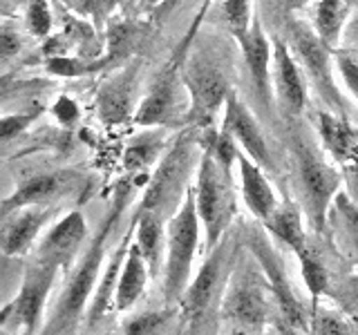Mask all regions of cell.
<instances>
[{
    "mask_svg": "<svg viewBox=\"0 0 358 335\" xmlns=\"http://www.w3.org/2000/svg\"><path fill=\"white\" fill-rule=\"evenodd\" d=\"M43 112H45L43 105H31L27 110L11 112V114L0 117V145H5L9 141L18 139L20 134H25L34 123L41 119Z\"/></svg>",
    "mask_w": 358,
    "mask_h": 335,
    "instance_id": "cell-33",
    "label": "cell"
},
{
    "mask_svg": "<svg viewBox=\"0 0 358 335\" xmlns=\"http://www.w3.org/2000/svg\"><path fill=\"white\" fill-rule=\"evenodd\" d=\"M121 0H81V11L92 18V25L101 29L112 18Z\"/></svg>",
    "mask_w": 358,
    "mask_h": 335,
    "instance_id": "cell-40",
    "label": "cell"
},
{
    "mask_svg": "<svg viewBox=\"0 0 358 335\" xmlns=\"http://www.w3.org/2000/svg\"><path fill=\"white\" fill-rule=\"evenodd\" d=\"M352 286H354V290H356V293H358V273L352 277Z\"/></svg>",
    "mask_w": 358,
    "mask_h": 335,
    "instance_id": "cell-48",
    "label": "cell"
},
{
    "mask_svg": "<svg viewBox=\"0 0 358 335\" xmlns=\"http://www.w3.org/2000/svg\"><path fill=\"white\" fill-rule=\"evenodd\" d=\"M132 239H134V223H130V230L123 234L121 241L115 246V251H112V255L108 257V264L103 266V271H101V277H99L92 299H90L87 313H85L87 329L99 324L112 308H115V293H117L119 273L123 268V262H126V257H128Z\"/></svg>",
    "mask_w": 358,
    "mask_h": 335,
    "instance_id": "cell-20",
    "label": "cell"
},
{
    "mask_svg": "<svg viewBox=\"0 0 358 335\" xmlns=\"http://www.w3.org/2000/svg\"><path fill=\"white\" fill-rule=\"evenodd\" d=\"M220 16L224 20V25L229 27V31L235 38L244 36L249 31L253 22V3L251 0H222Z\"/></svg>",
    "mask_w": 358,
    "mask_h": 335,
    "instance_id": "cell-34",
    "label": "cell"
},
{
    "mask_svg": "<svg viewBox=\"0 0 358 335\" xmlns=\"http://www.w3.org/2000/svg\"><path fill=\"white\" fill-rule=\"evenodd\" d=\"M164 145L159 139H139L128 145L126 154H123V165L128 172H143L148 170L152 163H159L164 156Z\"/></svg>",
    "mask_w": 358,
    "mask_h": 335,
    "instance_id": "cell-31",
    "label": "cell"
},
{
    "mask_svg": "<svg viewBox=\"0 0 358 335\" xmlns=\"http://www.w3.org/2000/svg\"><path fill=\"white\" fill-rule=\"evenodd\" d=\"M334 67L338 72L343 85L347 87V92L358 103V54L347 47L334 50Z\"/></svg>",
    "mask_w": 358,
    "mask_h": 335,
    "instance_id": "cell-35",
    "label": "cell"
},
{
    "mask_svg": "<svg viewBox=\"0 0 358 335\" xmlns=\"http://www.w3.org/2000/svg\"><path fill=\"white\" fill-rule=\"evenodd\" d=\"M188 107L190 98L182 78V70L173 61L155 76V81L148 87V94L141 98V103L134 110L132 123L141 128L186 123Z\"/></svg>",
    "mask_w": 358,
    "mask_h": 335,
    "instance_id": "cell-9",
    "label": "cell"
},
{
    "mask_svg": "<svg viewBox=\"0 0 358 335\" xmlns=\"http://www.w3.org/2000/svg\"><path fill=\"white\" fill-rule=\"evenodd\" d=\"M324 230L329 232L334 248L347 262L358 266V201L347 190H341L334 197Z\"/></svg>",
    "mask_w": 358,
    "mask_h": 335,
    "instance_id": "cell-21",
    "label": "cell"
},
{
    "mask_svg": "<svg viewBox=\"0 0 358 335\" xmlns=\"http://www.w3.org/2000/svg\"><path fill=\"white\" fill-rule=\"evenodd\" d=\"M54 212V206H27L5 215L0 223V251L7 257H25L31 253Z\"/></svg>",
    "mask_w": 358,
    "mask_h": 335,
    "instance_id": "cell-16",
    "label": "cell"
},
{
    "mask_svg": "<svg viewBox=\"0 0 358 335\" xmlns=\"http://www.w3.org/2000/svg\"><path fill=\"white\" fill-rule=\"evenodd\" d=\"M193 190L201 232H204V248L208 253L222 241L235 215L233 172H227L213 159L210 152L201 150Z\"/></svg>",
    "mask_w": 358,
    "mask_h": 335,
    "instance_id": "cell-4",
    "label": "cell"
},
{
    "mask_svg": "<svg viewBox=\"0 0 358 335\" xmlns=\"http://www.w3.org/2000/svg\"><path fill=\"white\" fill-rule=\"evenodd\" d=\"M137 76H139V65L132 63L123 67L121 72L110 76L108 81L99 87L94 107L101 123L106 126H121L134 117V87H137Z\"/></svg>",
    "mask_w": 358,
    "mask_h": 335,
    "instance_id": "cell-18",
    "label": "cell"
},
{
    "mask_svg": "<svg viewBox=\"0 0 358 335\" xmlns=\"http://www.w3.org/2000/svg\"><path fill=\"white\" fill-rule=\"evenodd\" d=\"M305 212L296 201H280L278 208L268 215L264 221H260L268 234H273L278 241H282L289 251H294L296 260H302L311 253L307 232H305Z\"/></svg>",
    "mask_w": 358,
    "mask_h": 335,
    "instance_id": "cell-24",
    "label": "cell"
},
{
    "mask_svg": "<svg viewBox=\"0 0 358 335\" xmlns=\"http://www.w3.org/2000/svg\"><path fill=\"white\" fill-rule=\"evenodd\" d=\"M316 130L324 152L331 156V161L345 168L358 152V128L345 114L329 110H320L316 114Z\"/></svg>",
    "mask_w": 358,
    "mask_h": 335,
    "instance_id": "cell-22",
    "label": "cell"
},
{
    "mask_svg": "<svg viewBox=\"0 0 358 335\" xmlns=\"http://www.w3.org/2000/svg\"><path fill=\"white\" fill-rule=\"evenodd\" d=\"M72 181L74 174L67 170L41 172L22 179L3 199V204H0V217L27 206H52L61 195H65V190L72 186Z\"/></svg>",
    "mask_w": 358,
    "mask_h": 335,
    "instance_id": "cell-19",
    "label": "cell"
},
{
    "mask_svg": "<svg viewBox=\"0 0 358 335\" xmlns=\"http://www.w3.org/2000/svg\"><path fill=\"white\" fill-rule=\"evenodd\" d=\"M41 85H45V83L38 81V78H18L14 72H7L0 76V103L14 98L22 92H31V89H36Z\"/></svg>",
    "mask_w": 358,
    "mask_h": 335,
    "instance_id": "cell-38",
    "label": "cell"
},
{
    "mask_svg": "<svg viewBox=\"0 0 358 335\" xmlns=\"http://www.w3.org/2000/svg\"><path fill=\"white\" fill-rule=\"evenodd\" d=\"M134 223V244L143 255L145 264L150 268V275L157 277L164 271L166 257V219L152 210H137L132 219Z\"/></svg>",
    "mask_w": 358,
    "mask_h": 335,
    "instance_id": "cell-25",
    "label": "cell"
},
{
    "mask_svg": "<svg viewBox=\"0 0 358 335\" xmlns=\"http://www.w3.org/2000/svg\"><path fill=\"white\" fill-rule=\"evenodd\" d=\"M309 335H352V327L343 315L331 311H311Z\"/></svg>",
    "mask_w": 358,
    "mask_h": 335,
    "instance_id": "cell-37",
    "label": "cell"
},
{
    "mask_svg": "<svg viewBox=\"0 0 358 335\" xmlns=\"http://www.w3.org/2000/svg\"><path fill=\"white\" fill-rule=\"evenodd\" d=\"M25 18V27L34 38L45 40L52 36L54 29V14L50 7V0H18Z\"/></svg>",
    "mask_w": 358,
    "mask_h": 335,
    "instance_id": "cell-30",
    "label": "cell"
},
{
    "mask_svg": "<svg viewBox=\"0 0 358 335\" xmlns=\"http://www.w3.org/2000/svg\"><path fill=\"white\" fill-rule=\"evenodd\" d=\"M171 315H173L171 308L150 311V313H141V315H134V318L123 322V335H157Z\"/></svg>",
    "mask_w": 358,
    "mask_h": 335,
    "instance_id": "cell-36",
    "label": "cell"
},
{
    "mask_svg": "<svg viewBox=\"0 0 358 335\" xmlns=\"http://www.w3.org/2000/svg\"><path fill=\"white\" fill-rule=\"evenodd\" d=\"M289 47L296 56L302 74L307 83L316 89L318 96L324 100L329 112H345V98L343 92L336 85V67H334V50L327 47L313 27L305 25L300 20L289 22Z\"/></svg>",
    "mask_w": 358,
    "mask_h": 335,
    "instance_id": "cell-6",
    "label": "cell"
},
{
    "mask_svg": "<svg viewBox=\"0 0 358 335\" xmlns=\"http://www.w3.org/2000/svg\"><path fill=\"white\" fill-rule=\"evenodd\" d=\"M150 277H152L150 268L145 264L143 255L139 253L137 244L132 239L128 257H126V262H123V268L119 273L117 293H115V311L126 313L137 304L150 284Z\"/></svg>",
    "mask_w": 358,
    "mask_h": 335,
    "instance_id": "cell-26",
    "label": "cell"
},
{
    "mask_svg": "<svg viewBox=\"0 0 358 335\" xmlns=\"http://www.w3.org/2000/svg\"><path fill=\"white\" fill-rule=\"evenodd\" d=\"M343 172L347 174V179H350V186H352L347 193H350L358 201V152H356L354 159L343 168Z\"/></svg>",
    "mask_w": 358,
    "mask_h": 335,
    "instance_id": "cell-44",
    "label": "cell"
},
{
    "mask_svg": "<svg viewBox=\"0 0 358 335\" xmlns=\"http://www.w3.org/2000/svg\"><path fill=\"white\" fill-rule=\"evenodd\" d=\"M296 165L298 188L302 195V212H307L313 230L324 232L329 206L334 197L343 190V174L338 168L324 161L309 145H298L296 148Z\"/></svg>",
    "mask_w": 358,
    "mask_h": 335,
    "instance_id": "cell-7",
    "label": "cell"
},
{
    "mask_svg": "<svg viewBox=\"0 0 358 335\" xmlns=\"http://www.w3.org/2000/svg\"><path fill=\"white\" fill-rule=\"evenodd\" d=\"M141 38V27L134 20H117L108 27V52L106 59L110 67L126 63Z\"/></svg>",
    "mask_w": 358,
    "mask_h": 335,
    "instance_id": "cell-28",
    "label": "cell"
},
{
    "mask_svg": "<svg viewBox=\"0 0 358 335\" xmlns=\"http://www.w3.org/2000/svg\"><path fill=\"white\" fill-rule=\"evenodd\" d=\"M20 50H22V40L18 36V31H14L11 27L0 29V63L11 61L14 56L20 54Z\"/></svg>",
    "mask_w": 358,
    "mask_h": 335,
    "instance_id": "cell-41",
    "label": "cell"
},
{
    "mask_svg": "<svg viewBox=\"0 0 358 335\" xmlns=\"http://www.w3.org/2000/svg\"><path fill=\"white\" fill-rule=\"evenodd\" d=\"M244 67L249 72V81L255 92L257 103L262 110L273 107V85H271V63H273V47L266 38L262 22L253 18L249 31L238 38Z\"/></svg>",
    "mask_w": 358,
    "mask_h": 335,
    "instance_id": "cell-15",
    "label": "cell"
},
{
    "mask_svg": "<svg viewBox=\"0 0 358 335\" xmlns=\"http://www.w3.org/2000/svg\"><path fill=\"white\" fill-rule=\"evenodd\" d=\"M229 266V241L227 234L222 237V241L206 253V260L197 271V275L190 279L188 288L184 290L182 299H179V308L182 315L195 324L206 315L210 304L215 302L222 284H227L229 279L224 277V268Z\"/></svg>",
    "mask_w": 358,
    "mask_h": 335,
    "instance_id": "cell-12",
    "label": "cell"
},
{
    "mask_svg": "<svg viewBox=\"0 0 358 335\" xmlns=\"http://www.w3.org/2000/svg\"><path fill=\"white\" fill-rule=\"evenodd\" d=\"M271 85L282 114L289 119L300 117L307 107V78L302 74L296 56L291 54L289 43L282 38L273 40Z\"/></svg>",
    "mask_w": 358,
    "mask_h": 335,
    "instance_id": "cell-14",
    "label": "cell"
},
{
    "mask_svg": "<svg viewBox=\"0 0 358 335\" xmlns=\"http://www.w3.org/2000/svg\"><path fill=\"white\" fill-rule=\"evenodd\" d=\"M85 239H87V221L83 217V212L70 210L43 232L41 241L36 244L34 260L50 264L67 275L72 271L74 260L78 251L83 248Z\"/></svg>",
    "mask_w": 358,
    "mask_h": 335,
    "instance_id": "cell-13",
    "label": "cell"
},
{
    "mask_svg": "<svg viewBox=\"0 0 358 335\" xmlns=\"http://www.w3.org/2000/svg\"><path fill=\"white\" fill-rule=\"evenodd\" d=\"M222 130L240 145V150L253 159L260 168H271V150L264 139V134L257 126L251 110L244 105V100L231 92L227 103H224V117H222Z\"/></svg>",
    "mask_w": 358,
    "mask_h": 335,
    "instance_id": "cell-17",
    "label": "cell"
},
{
    "mask_svg": "<svg viewBox=\"0 0 358 335\" xmlns=\"http://www.w3.org/2000/svg\"><path fill=\"white\" fill-rule=\"evenodd\" d=\"M235 165H238V172H240L244 206L249 208V212L257 221H264L280 204L273 186L268 184V179L264 174V168H260L253 159H249L242 150L238 152Z\"/></svg>",
    "mask_w": 358,
    "mask_h": 335,
    "instance_id": "cell-23",
    "label": "cell"
},
{
    "mask_svg": "<svg viewBox=\"0 0 358 335\" xmlns=\"http://www.w3.org/2000/svg\"><path fill=\"white\" fill-rule=\"evenodd\" d=\"M352 5L347 0H316L313 9V31L318 38L331 50H338L343 43V34L350 22Z\"/></svg>",
    "mask_w": 358,
    "mask_h": 335,
    "instance_id": "cell-27",
    "label": "cell"
},
{
    "mask_svg": "<svg viewBox=\"0 0 358 335\" xmlns=\"http://www.w3.org/2000/svg\"><path fill=\"white\" fill-rule=\"evenodd\" d=\"M59 273V268L34 260L22 273L18 293L0 308V327L18 335H41L48 320V299Z\"/></svg>",
    "mask_w": 358,
    "mask_h": 335,
    "instance_id": "cell-5",
    "label": "cell"
},
{
    "mask_svg": "<svg viewBox=\"0 0 358 335\" xmlns=\"http://www.w3.org/2000/svg\"><path fill=\"white\" fill-rule=\"evenodd\" d=\"M162 0H134V5H137L139 11H148V14H152V9L159 5Z\"/></svg>",
    "mask_w": 358,
    "mask_h": 335,
    "instance_id": "cell-46",
    "label": "cell"
},
{
    "mask_svg": "<svg viewBox=\"0 0 358 335\" xmlns=\"http://www.w3.org/2000/svg\"><path fill=\"white\" fill-rule=\"evenodd\" d=\"M132 197V184L121 181L115 188L112 195V204L106 212L103 221H101L94 237L90 239L87 248L78 257V262L67 273V282L61 290L59 299L52 308V313L45 320V327L41 335H76L81 322L85 320V313L90 306V299L96 288V282L103 271V262L108 255V241L110 234L119 223L121 215L126 212Z\"/></svg>",
    "mask_w": 358,
    "mask_h": 335,
    "instance_id": "cell-1",
    "label": "cell"
},
{
    "mask_svg": "<svg viewBox=\"0 0 358 335\" xmlns=\"http://www.w3.org/2000/svg\"><path fill=\"white\" fill-rule=\"evenodd\" d=\"M298 264H300L302 282H305L309 295H311V311H316L318 299L327 293V288H329V273H327V268H324V264L313 253L298 260Z\"/></svg>",
    "mask_w": 358,
    "mask_h": 335,
    "instance_id": "cell-32",
    "label": "cell"
},
{
    "mask_svg": "<svg viewBox=\"0 0 358 335\" xmlns=\"http://www.w3.org/2000/svg\"><path fill=\"white\" fill-rule=\"evenodd\" d=\"M50 112H52L54 121L59 123L61 128H72V126H76L78 117H81L78 103H76L72 96H67V94H61L59 98H56L54 103H52V107H50Z\"/></svg>",
    "mask_w": 358,
    "mask_h": 335,
    "instance_id": "cell-39",
    "label": "cell"
},
{
    "mask_svg": "<svg viewBox=\"0 0 358 335\" xmlns=\"http://www.w3.org/2000/svg\"><path fill=\"white\" fill-rule=\"evenodd\" d=\"M199 137H195V128L182 132L171 143V148L164 152V156L157 163L152 177L148 179V186L141 197V210H152L157 215L168 219L179 208L188 193V177L190 168L195 163V145Z\"/></svg>",
    "mask_w": 358,
    "mask_h": 335,
    "instance_id": "cell-3",
    "label": "cell"
},
{
    "mask_svg": "<svg viewBox=\"0 0 358 335\" xmlns=\"http://www.w3.org/2000/svg\"><path fill=\"white\" fill-rule=\"evenodd\" d=\"M273 327H275V333H278V335H305V331L296 329L294 324H289V322L282 320V318H278V320L273 322Z\"/></svg>",
    "mask_w": 358,
    "mask_h": 335,
    "instance_id": "cell-45",
    "label": "cell"
},
{
    "mask_svg": "<svg viewBox=\"0 0 358 335\" xmlns=\"http://www.w3.org/2000/svg\"><path fill=\"white\" fill-rule=\"evenodd\" d=\"M264 286L266 279L262 271L257 273L251 266H242V271H233L222 297L220 315L240 329H262L268 318Z\"/></svg>",
    "mask_w": 358,
    "mask_h": 335,
    "instance_id": "cell-10",
    "label": "cell"
},
{
    "mask_svg": "<svg viewBox=\"0 0 358 335\" xmlns=\"http://www.w3.org/2000/svg\"><path fill=\"white\" fill-rule=\"evenodd\" d=\"M182 78L190 98L186 126L195 130L213 128L220 107L224 110V103L233 92L227 72L217 63L195 56L182 67Z\"/></svg>",
    "mask_w": 358,
    "mask_h": 335,
    "instance_id": "cell-8",
    "label": "cell"
},
{
    "mask_svg": "<svg viewBox=\"0 0 358 335\" xmlns=\"http://www.w3.org/2000/svg\"><path fill=\"white\" fill-rule=\"evenodd\" d=\"M347 3H350L352 7H358V0H347Z\"/></svg>",
    "mask_w": 358,
    "mask_h": 335,
    "instance_id": "cell-50",
    "label": "cell"
},
{
    "mask_svg": "<svg viewBox=\"0 0 358 335\" xmlns=\"http://www.w3.org/2000/svg\"><path fill=\"white\" fill-rule=\"evenodd\" d=\"M184 3H188V0H162V3L157 5V7L152 9V14H150L152 22H157V25H162V22H166L168 18H171Z\"/></svg>",
    "mask_w": 358,
    "mask_h": 335,
    "instance_id": "cell-42",
    "label": "cell"
},
{
    "mask_svg": "<svg viewBox=\"0 0 358 335\" xmlns=\"http://www.w3.org/2000/svg\"><path fill=\"white\" fill-rule=\"evenodd\" d=\"M347 50H352L358 54V16L352 18L350 22H347V27H345V34H343V43Z\"/></svg>",
    "mask_w": 358,
    "mask_h": 335,
    "instance_id": "cell-43",
    "label": "cell"
},
{
    "mask_svg": "<svg viewBox=\"0 0 358 335\" xmlns=\"http://www.w3.org/2000/svg\"><path fill=\"white\" fill-rule=\"evenodd\" d=\"M280 5H282L285 11H294V9H298L300 5H305V0H280Z\"/></svg>",
    "mask_w": 358,
    "mask_h": 335,
    "instance_id": "cell-47",
    "label": "cell"
},
{
    "mask_svg": "<svg viewBox=\"0 0 358 335\" xmlns=\"http://www.w3.org/2000/svg\"><path fill=\"white\" fill-rule=\"evenodd\" d=\"M0 335H16V333H11V331H7V329L0 327Z\"/></svg>",
    "mask_w": 358,
    "mask_h": 335,
    "instance_id": "cell-49",
    "label": "cell"
},
{
    "mask_svg": "<svg viewBox=\"0 0 358 335\" xmlns=\"http://www.w3.org/2000/svg\"><path fill=\"white\" fill-rule=\"evenodd\" d=\"M201 221L197 215L195 190L188 188L184 201L166 223V257L162 271V290L168 304H179L190 284L193 262L201 244Z\"/></svg>",
    "mask_w": 358,
    "mask_h": 335,
    "instance_id": "cell-2",
    "label": "cell"
},
{
    "mask_svg": "<svg viewBox=\"0 0 358 335\" xmlns=\"http://www.w3.org/2000/svg\"><path fill=\"white\" fill-rule=\"evenodd\" d=\"M108 59H87V56L78 54H65V56H50L45 59V72L52 76H63V78H81L94 72L108 70Z\"/></svg>",
    "mask_w": 358,
    "mask_h": 335,
    "instance_id": "cell-29",
    "label": "cell"
},
{
    "mask_svg": "<svg viewBox=\"0 0 358 335\" xmlns=\"http://www.w3.org/2000/svg\"><path fill=\"white\" fill-rule=\"evenodd\" d=\"M249 248L255 255V262L260 266V271L266 279V286L271 288V293L278 302L280 318L287 320L289 324H294V327L300 331H309L305 306L300 304L294 288H291L289 277H287V268H285L282 260H280V255L275 253V248L271 246V241H268V237L264 232L251 230Z\"/></svg>",
    "mask_w": 358,
    "mask_h": 335,
    "instance_id": "cell-11",
    "label": "cell"
}]
</instances>
